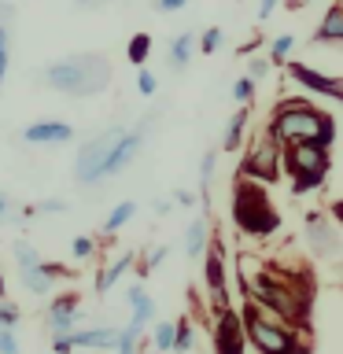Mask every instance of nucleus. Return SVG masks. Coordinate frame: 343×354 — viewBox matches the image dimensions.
<instances>
[{
	"label": "nucleus",
	"instance_id": "nucleus-1",
	"mask_svg": "<svg viewBox=\"0 0 343 354\" xmlns=\"http://www.w3.org/2000/svg\"><path fill=\"white\" fill-rule=\"evenodd\" d=\"M251 299L270 314L292 321L299 328H310L314 314V273L310 270H281V266L266 262L251 277Z\"/></svg>",
	"mask_w": 343,
	"mask_h": 354
},
{
	"label": "nucleus",
	"instance_id": "nucleus-2",
	"mask_svg": "<svg viewBox=\"0 0 343 354\" xmlns=\"http://www.w3.org/2000/svg\"><path fill=\"white\" fill-rule=\"evenodd\" d=\"M266 133L281 144H299V140H314L332 148L340 137V126L328 111L314 107L306 96H281L270 111V122H266Z\"/></svg>",
	"mask_w": 343,
	"mask_h": 354
},
{
	"label": "nucleus",
	"instance_id": "nucleus-3",
	"mask_svg": "<svg viewBox=\"0 0 343 354\" xmlns=\"http://www.w3.org/2000/svg\"><path fill=\"white\" fill-rule=\"evenodd\" d=\"M41 82L48 85L52 93L89 100V96H100L111 85V63L100 52H77V55L48 63L41 71Z\"/></svg>",
	"mask_w": 343,
	"mask_h": 354
},
{
	"label": "nucleus",
	"instance_id": "nucleus-4",
	"mask_svg": "<svg viewBox=\"0 0 343 354\" xmlns=\"http://www.w3.org/2000/svg\"><path fill=\"white\" fill-rule=\"evenodd\" d=\"M240 317H243V328H248L251 347L259 354H310L314 351V343L303 336L306 328H299V325H292V321L262 310L254 299H243Z\"/></svg>",
	"mask_w": 343,
	"mask_h": 354
},
{
	"label": "nucleus",
	"instance_id": "nucleus-5",
	"mask_svg": "<svg viewBox=\"0 0 343 354\" xmlns=\"http://www.w3.org/2000/svg\"><path fill=\"white\" fill-rule=\"evenodd\" d=\"M232 221L243 236H273L281 229V214H277L273 199L266 196L262 181H251V177H237L232 185Z\"/></svg>",
	"mask_w": 343,
	"mask_h": 354
},
{
	"label": "nucleus",
	"instance_id": "nucleus-6",
	"mask_svg": "<svg viewBox=\"0 0 343 354\" xmlns=\"http://www.w3.org/2000/svg\"><path fill=\"white\" fill-rule=\"evenodd\" d=\"M281 162H284V174L292 177V192L306 196V192L325 188L328 170H332V151L325 148V144L299 140V144H284Z\"/></svg>",
	"mask_w": 343,
	"mask_h": 354
},
{
	"label": "nucleus",
	"instance_id": "nucleus-7",
	"mask_svg": "<svg viewBox=\"0 0 343 354\" xmlns=\"http://www.w3.org/2000/svg\"><path fill=\"white\" fill-rule=\"evenodd\" d=\"M126 129L129 126H107V129H100L93 140H85L82 148H77V155H74V181L77 185H96V181H104V177H111V159H115Z\"/></svg>",
	"mask_w": 343,
	"mask_h": 354
},
{
	"label": "nucleus",
	"instance_id": "nucleus-8",
	"mask_svg": "<svg viewBox=\"0 0 343 354\" xmlns=\"http://www.w3.org/2000/svg\"><path fill=\"white\" fill-rule=\"evenodd\" d=\"M281 151H284L281 144L270 133H262L254 144H248V155L240 159L237 177H251V181H262V185L281 181Z\"/></svg>",
	"mask_w": 343,
	"mask_h": 354
},
{
	"label": "nucleus",
	"instance_id": "nucleus-9",
	"mask_svg": "<svg viewBox=\"0 0 343 354\" xmlns=\"http://www.w3.org/2000/svg\"><path fill=\"white\" fill-rule=\"evenodd\" d=\"M210 336H214V354H248V328H243L240 310H214Z\"/></svg>",
	"mask_w": 343,
	"mask_h": 354
},
{
	"label": "nucleus",
	"instance_id": "nucleus-10",
	"mask_svg": "<svg viewBox=\"0 0 343 354\" xmlns=\"http://www.w3.org/2000/svg\"><path fill=\"white\" fill-rule=\"evenodd\" d=\"M203 281L210 288V310H225L229 288H225V243H221V236H210L203 251Z\"/></svg>",
	"mask_w": 343,
	"mask_h": 354
},
{
	"label": "nucleus",
	"instance_id": "nucleus-11",
	"mask_svg": "<svg viewBox=\"0 0 343 354\" xmlns=\"http://www.w3.org/2000/svg\"><path fill=\"white\" fill-rule=\"evenodd\" d=\"M306 248L314 259H336L343 251V240H340L336 225H332V214H321V210L306 214Z\"/></svg>",
	"mask_w": 343,
	"mask_h": 354
},
{
	"label": "nucleus",
	"instance_id": "nucleus-12",
	"mask_svg": "<svg viewBox=\"0 0 343 354\" xmlns=\"http://www.w3.org/2000/svg\"><path fill=\"white\" fill-rule=\"evenodd\" d=\"M63 277H74V270H66L59 262H30V266H19V281L30 295H48Z\"/></svg>",
	"mask_w": 343,
	"mask_h": 354
},
{
	"label": "nucleus",
	"instance_id": "nucleus-13",
	"mask_svg": "<svg viewBox=\"0 0 343 354\" xmlns=\"http://www.w3.org/2000/svg\"><path fill=\"white\" fill-rule=\"evenodd\" d=\"M284 74L292 77V82H299L303 88H310V93H321V96L340 100V104H343V77H328V74H321V71H314V66H306L299 59H288Z\"/></svg>",
	"mask_w": 343,
	"mask_h": 354
},
{
	"label": "nucleus",
	"instance_id": "nucleus-14",
	"mask_svg": "<svg viewBox=\"0 0 343 354\" xmlns=\"http://www.w3.org/2000/svg\"><path fill=\"white\" fill-rule=\"evenodd\" d=\"M19 137L26 144H37V148H59V144L74 140V126L71 122H59V118H41V122H30Z\"/></svg>",
	"mask_w": 343,
	"mask_h": 354
},
{
	"label": "nucleus",
	"instance_id": "nucleus-15",
	"mask_svg": "<svg viewBox=\"0 0 343 354\" xmlns=\"http://www.w3.org/2000/svg\"><path fill=\"white\" fill-rule=\"evenodd\" d=\"M77 317H82V295L77 292H63L48 303V332L52 336H66V332L77 328Z\"/></svg>",
	"mask_w": 343,
	"mask_h": 354
},
{
	"label": "nucleus",
	"instance_id": "nucleus-16",
	"mask_svg": "<svg viewBox=\"0 0 343 354\" xmlns=\"http://www.w3.org/2000/svg\"><path fill=\"white\" fill-rule=\"evenodd\" d=\"M118 332L115 325H93V328H74L71 332V343L74 351L85 347V351H115L118 347Z\"/></svg>",
	"mask_w": 343,
	"mask_h": 354
},
{
	"label": "nucleus",
	"instance_id": "nucleus-17",
	"mask_svg": "<svg viewBox=\"0 0 343 354\" xmlns=\"http://www.w3.org/2000/svg\"><path fill=\"white\" fill-rule=\"evenodd\" d=\"M310 41L314 44H343V0H336V4L321 15L317 30L310 33Z\"/></svg>",
	"mask_w": 343,
	"mask_h": 354
},
{
	"label": "nucleus",
	"instance_id": "nucleus-18",
	"mask_svg": "<svg viewBox=\"0 0 343 354\" xmlns=\"http://www.w3.org/2000/svg\"><path fill=\"white\" fill-rule=\"evenodd\" d=\"M129 266H137V254H133V251H122L115 262H107L104 270L96 273V295H107L111 288H115V284L122 281V277L129 273Z\"/></svg>",
	"mask_w": 343,
	"mask_h": 354
},
{
	"label": "nucleus",
	"instance_id": "nucleus-19",
	"mask_svg": "<svg viewBox=\"0 0 343 354\" xmlns=\"http://www.w3.org/2000/svg\"><path fill=\"white\" fill-rule=\"evenodd\" d=\"M199 52V37L192 30H185V33H177V37L170 41V52H166V59H170V71L181 74L188 63H192V55Z\"/></svg>",
	"mask_w": 343,
	"mask_h": 354
},
{
	"label": "nucleus",
	"instance_id": "nucleus-20",
	"mask_svg": "<svg viewBox=\"0 0 343 354\" xmlns=\"http://www.w3.org/2000/svg\"><path fill=\"white\" fill-rule=\"evenodd\" d=\"M251 122V104H240V111L225 122V133H221V151H237L243 148V133H248Z\"/></svg>",
	"mask_w": 343,
	"mask_h": 354
},
{
	"label": "nucleus",
	"instance_id": "nucleus-21",
	"mask_svg": "<svg viewBox=\"0 0 343 354\" xmlns=\"http://www.w3.org/2000/svg\"><path fill=\"white\" fill-rule=\"evenodd\" d=\"M210 243V221L207 218H192V225L185 229V254L188 259H203Z\"/></svg>",
	"mask_w": 343,
	"mask_h": 354
},
{
	"label": "nucleus",
	"instance_id": "nucleus-22",
	"mask_svg": "<svg viewBox=\"0 0 343 354\" xmlns=\"http://www.w3.org/2000/svg\"><path fill=\"white\" fill-rule=\"evenodd\" d=\"M126 299H129V306H133V321H137V325L155 321V299L144 292V284H133L129 292H126Z\"/></svg>",
	"mask_w": 343,
	"mask_h": 354
},
{
	"label": "nucleus",
	"instance_id": "nucleus-23",
	"mask_svg": "<svg viewBox=\"0 0 343 354\" xmlns=\"http://www.w3.org/2000/svg\"><path fill=\"white\" fill-rule=\"evenodd\" d=\"M144 328L148 325H137V321H129L126 328L118 332V354H140L144 351Z\"/></svg>",
	"mask_w": 343,
	"mask_h": 354
},
{
	"label": "nucleus",
	"instance_id": "nucleus-24",
	"mask_svg": "<svg viewBox=\"0 0 343 354\" xmlns=\"http://www.w3.org/2000/svg\"><path fill=\"white\" fill-rule=\"evenodd\" d=\"M133 214H137V203H133V199L118 203V207L104 218V232H107V236H115V232H118L122 225H129V221H133Z\"/></svg>",
	"mask_w": 343,
	"mask_h": 354
},
{
	"label": "nucleus",
	"instance_id": "nucleus-25",
	"mask_svg": "<svg viewBox=\"0 0 343 354\" xmlns=\"http://www.w3.org/2000/svg\"><path fill=\"white\" fill-rule=\"evenodd\" d=\"M148 55H151V33H133L129 44H126V59L133 66H144V63H148Z\"/></svg>",
	"mask_w": 343,
	"mask_h": 354
},
{
	"label": "nucleus",
	"instance_id": "nucleus-26",
	"mask_svg": "<svg viewBox=\"0 0 343 354\" xmlns=\"http://www.w3.org/2000/svg\"><path fill=\"white\" fill-rule=\"evenodd\" d=\"M166 254H170V248H166V243H155V248H148V251L140 254V259H137V277H140V281H144L151 270H159V266L166 262Z\"/></svg>",
	"mask_w": 343,
	"mask_h": 354
},
{
	"label": "nucleus",
	"instance_id": "nucleus-27",
	"mask_svg": "<svg viewBox=\"0 0 343 354\" xmlns=\"http://www.w3.org/2000/svg\"><path fill=\"white\" fill-rule=\"evenodd\" d=\"M174 336H177V321H155V328H151V347L163 351V354H170V351H174Z\"/></svg>",
	"mask_w": 343,
	"mask_h": 354
},
{
	"label": "nucleus",
	"instance_id": "nucleus-28",
	"mask_svg": "<svg viewBox=\"0 0 343 354\" xmlns=\"http://www.w3.org/2000/svg\"><path fill=\"white\" fill-rule=\"evenodd\" d=\"M214 170H218V151H207L199 159V192H203V203H210V185H214Z\"/></svg>",
	"mask_w": 343,
	"mask_h": 354
},
{
	"label": "nucleus",
	"instance_id": "nucleus-29",
	"mask_svg": "<svg viewBox=\"0 0 343 354\" xmlns=\"http://www.w3.org/2000/svg\"><path fill=\"white\" fill-rule=\"evenodd\" d=\"M292 48H295V37H292V33L273 37V41H270V63H273V66H284L288 55H292Z\"/></svg>",
	"mask_w": 343,
	"mask_h": 354
},
{
	"label": "nucleus",
	"instance_id": "nucleus-30",
	"mask_svg": "<svg viewBox=\"0 0 343 354\" xmlns=\"http://www.w3.org/2000/svg\"><path fill=\"white\" fill-rule=\"evenodd\" d=\"M196 347V332L188 317H177V336H174V354H188Z\"/></svg>",
	"mask_w": 343,
	"mask_h": 354
},
{
	"label": "nucleus",
	"instance_id": "nucleus-31",
	"mask_svg": "<svg viewBox=\"0 0 343 354\" xmlns=\"http://www.w3.org/2000/svg\"><path fill=\"white\" fill-rule=\"evenodd\" d=\"M8 66H11V30L8 22H0V88L8 82Z\"/></svg>",
	"mask_w": 343,
	"mask_h": 354
},
{
	"label": "nucleus",
	"instance_id": "nucleus-32",
	"mask_svg": "<svg viewBox=\"0 0 343 354\" xmlns=\"http://www.w3.org/2000/svg\"><path fill=\"white\" fill-rule=\"evenodd\" d=\"M22 325V310L19 303H11V299H0V328H15L19 332Z\"/></svg>",
	"mask_w": 343,
	"mask_h": 354
},
{
	"label": "nucleus",
	"instance_id": "nucleus-33",
	"mask_svg": "<svg viewBox=\"0 0 343 354\" xmlns=\"http://www.w3.org/2000/svg\"><path fill=\"white\" fill-rule=\"evenodd\" d=\"M221 37H225V33H221V26H207L203 33H199V52H203V55H214V52L221 48Z\"/></svg>",
	"mask_w": 343,
	"mask_h": 354
},
{
	"label": "nucleus",
	"instance_id": "nucleus-34",
	"mask_svg": "<svg viewBox=\"0 0 343 354\" xmlns=\"http://www.w3.org/2000/svg\"><path fill=\"white\" fill-rule=\"evenodd\" d=\"M71 254H74L77 262L93 259V254H96V240H93V236H74V240H71Z\"/></svg>",
	"mask_w": 343,
	"mask_h": 354
},
{
	"label": "nucleus",
	"instance_id": "nucleus-35",
	"mask_svg": "<svg viewBox=\"0 0 343 354\" xmlns=\"http://www.w3.org/2000/svg\"><path fill=\"white\" fill-rule=\"evenodd\" d=\"M232 100H237V104H251L254 100V77H237V85H232Z\"/></svg>",
	"mask_w": 343,
	"mask_h": 354
},
{
	"label": "nucleus",
	"instance_id": "nucleus-36",
	"mask_svg": "<svg viewBox=\"0 0 343 354\" xmlns=\"http://www.w3.org/2000/svg\"><path fill=\"white\" fill-rule=\"evenodd\" d=\"M0 354H22V343H19L15 328H0Z\"/></svg>",
	"mask_w": 343,
	"mask_h": 354
},
{
	"label": "nucleus",
	"instance_id": "nucleus-37",
	"mask_svg": "<svg viewBox=\"0 0 343 354\" xmlns=\"http://www.w3.org/2000/svg\"><path fill=\"white\" fill-rule=\"evenodd\" d=\"M155 88H159V77H155L148 66H140V74H137V93H140V96H155Z\"/></svg>",
	"mask_w": 343,
	"mask_h": 354
},
{
	"label": "nucleus",
	"instance_id": "nucleus-38",
	"mask_svg": "<svg viewBox=\"0 0 343 354\" xmlns=\"http://www.w3.org/2000/svg\"><path fill=\"white\" fill-rule=\"evenodd\" d=\"M270 66H273V63H270V55H254V59L248 63V77H254V82H262V77L270 74Z\"/></svg>",
	"mask_w": 343,
	"mask_h": 354
},
{
	"label": "nucleus",
	"instance_id": "nucleus-39",
	"mask_svg": "<svg viewBox=\"0 0 343 354\" xmlns=\"http://www.w3.org/2000/svg\"><path fill=\"white\" fill-rule=\"evenodd\" d=\"M63 210H66V199H44L37 207V214H63Z\"/></svg>",
	"mask_w": 343,
	"mask_h": 354
},
{
	"label": "nucleus",
	"instance_id": "nucleus-40",
	"mask_svg": "<svg viewBox=\"0 0 343 354\" xmlns=\"http://www.w3.org/2000/svg\"><path fill=\"white\" fill-rule=\"evenodd\" d=\"M188 0H155V11H163V15H174V11H181Z\"/></svg>",
	"mask_w": 343,
	"mask_h": 354
},
{
	"label": "nucleus",
	"instance_id": "nucleus-41",
	"mask_svg": "<svg viewBox=\"0 0 343 354\" xmlns=\"http://www.w3.org/2000/svg\"><path fill=\"white\" fill-rule=\"evenodd\" d=\"M52 351H55V354H71V351H74L71 332H66V336H52Z\"/></svg>",
	"mask_w": 343,
	"mask_h": 354
},
{
	"label": "nucleus",
	"instance_id": "nucleus-42",
	"mask_svg": "<svg viewBox=\"0 0 343 354\" xmlns=\"http://www.w3.org/2000/svg\"><path fill=\"white\" fill-rule=\"evenodd\" d=\"M281 4H284V0H259V22H266Z\"/></svg>",
	"mask_w": 343,
	"mask_h": 354
},
{
	"label": "nucleus",
	"instance_id": "nucleus-43",
	"mask_svg": "<svg viewBox=\"0 0 343 354\" xmlns=\"http://www.w3.org/2000/svg\"><path fill=\"white\" fill-rule=\"evenodd\" d=\"M174 203H181V207H196V196L188 192V188H177V192H174Z\"/></svg>",
	"mask_w": 343,
	"mask_h": 354
},
{
	"label": "nucleus",
	"instance_id": "nucleus-44",
	"mask_svg": "<svg viewBox=\"0 0 343 354\" xmlns=\"http://www.w3.org/2000/svg\"><path fill=\"white\" fill-rule=\"evenodd\" d=\"M259 44H262V33H251V41H243L237 52H240V55H248V52H254V48H259Z\"/></svg>",
	"mask_w": 343,
	"mask_h": 354
},
{
	"label": "nucleus",
	"instance_id": "nucleus-45",
	"mask_svg": "<svg viewBox=\"0 0 343 354\" xmlns=\"http://www.w3.org/2000/svg\"><path fill=\"white\" fill-rule=\"evenodd\" d=\"M328 214H332V221H340V225H343V199H336V203H328Z\"/></svg>",
	"mask_w": 343,
	"mask_h": 354
},
{
	"label": "nucleus",
	"instance_id": "nucleus-46",
	"mask_svg": "<svg viewBox=\"0 0 343 354\" xmlns=\"http://www.w3.org/2000/svg\"><path fill=\"white\" fill-rule=\"evenodd\" d=\"M8 210H11V199H8L4 192H0V221H4V218H8Z\"/></svg>",
	"mask_w": 343,
	"mask_h": 354
},
{
	"label": "nucleus",
	"instance_id": "nucleus-47",
	"mask_svg": "<svg viewBox=\"0 0 343 354\" xmlns=\"http://www.w3.org/2000/svg\"><path fill=\"white\" fill-rule=\"evenodd\" d=\"M170 210H174L170 199H159V203H155V214H170Z\"/></svg>",
	"mask_w": 343,
	"mask_h": 354
},
{
	"label": "nucleus",
	"instance_id": "nucleus-48",
	"mask_svg": "<svg viewBox=\"0 0 343 354\" xmlns=\"http://www.w3.org/2000/svg\"><path fill=\"white\" fill-rule=\"evenodd\" d=\"M140 354H163V351H155V347H148V339H144V351Z\"/></svg>",
	"mask_w": 343,
	"mask_h": 354
},
{
	"label": "nucleus",
	"instance_id": "nucleus-49",
	"mask_svg": "<svg viewBox=\"0 0 343 354\" xmlns=\"http://www.w3.org/2000/svg\"><path fill=\"white\" fill-rule=\"evenodd\" d=\"M8 292V281H4V273H0V295H4Z\"/></svg>",
	"mask_w": 343,
	"mask_h": 354
},
{
	"label": "nucleus",
	"instance_id": "nucleus-50",
	"mask_svg": "<svg viewBox=\"0 0 343 354\" xmlns=\"http://www.w3.org/2000/svg\"><path fill=\"white\" fill-rule=\"evenodd\" d=\"M77 4H82V8H89V4H100V0H77Z\"/></svg>",
	"mask_w": 343,
	"mask_h": 354
},
{
	"label": "nucleus",
	"instance_id": "nucleus-51",
	"mask_svg": "<svg viewBox=\"0 0 343 354\" xmlns=\"http://www.w3.org/2000/svg\"><path fill=\"white\" fill-rule=\"evenodd\" d=\"M303 4H314V0H303Z\"/></svg>",
	"mask_w": 343,
	"mask_h": 354
}]
</instances>
